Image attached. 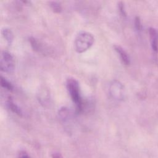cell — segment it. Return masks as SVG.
<instances>
[{"label":"cell","mask_w":158,"mask_h":158,"mask_svg":"<svg viewBox=\"0 0 158 158\" xmlns=\"http://www.w3.org/2000/svg\"><path fill=\"white\" fill-rule=\"evenodd\" d=\"M66 86L69 95L75 105L77 112H81L83 110V103L81 96L78 81L73 78H68L66 82Z\"/></svg>","instance_id":"1"},{"label":"cell","mask_w":158,"mask_h":158,"mask_svg":"<svg viewBox=\"0 0 158 158\" xmlns=\"http://www.w3.org/2000/svg\"><path fill=\"white\" fill-rule=\"evenodd\" d=\"M94 38L89 32L81 31L76 36L74 41L75 51L78 53H82L87 51L93 44Z\"/></svg>","instance_id":"2"},{"label":"cell","mask_w":158,"mask_h":158,"mask_svg":"<svg viewBox=\"0 0 158 158\" xmlns=\"http://www.w3.org/2000/svg\"><path fill=\"white\" fill-rule=\"evenodd\" d=\"M109 93L110 97L117 101H122L125 96V89L123 84L117 80H113L109 85Z\"/></svg>","instance_id":"3"},{"label":"cell","mask_w":158,"mask_h":158,"mask_svg":"<svg viewBox=\"0 0 158 158\" xmlns=\"http://www.w3.org/2000/svg\"><path fill=\"white\" fill-rule=\"evenodd\" d=\"M0 68L1 71L6 73H12L15 69V60L10 53L2 51L1 54Z\"/></svg>","instance_id":"4"},{"label":"cell","mask_w":158,"mask_h":158,"mask_svg":"<svg viewBox=\"0 0 158 158\" xmlns=\"http://www.w3.org/2000/svg\"><path fill=\"white\" fill-rule=\"evenodd\" d=\"M149 35L152 49L154 52H158V30L150 27L149 28Z\"/></svg>","instance_id":"5"},{"label":"cell","mask_w":158,"mask_h":158,"mask_svg":"<svg viewBox=\"0 0 158 158\" xmlns=\"http://www.w3.org/2000/svg\"><path fill=\"white\" fill-rule=\"evenodd\" d=\"M114 48L116 52L119 56L120 59L123 62V64H124L126 65H129L130 63V59L128 54L126 52V51L121 46L118 45H115Z\"/></svg>","instance_id":"6"},{"label":"cell","mask_w":158,"mask_h":158,"mask_svg":"<svg viewBox=\"0 0 158 158\" xmlns=\"http://www.w3.org/2000/svg\"><path fill=\"white\" fill-rule=\"evenodd\" d=\"M7 106H8V107L9 108V109L14 113L16 114L17 115H19V116H22V109L20 108V107L17 105L14 100L10 98L9 97L8 100H7Z\"/></svg>","instance_id":"7"},{"label":"cell","mask_w":158,"mask_h":158,"mask_svg":"<svg viewBox=\"0 0 158 158\" xmlns=\"http://www.w3.org/2000/svg\"><path fill=\"white\" fill-rule=\"evenodd\" d=\"M1 33L4 37V38L6 40V42L9 45H10L12 43L13 40H14V35L12 31L7 28H2L1 30Z\"/></svg>","instance_id":"8"},{"label":"cell","mask_w":158,"mask_h":158,"mask_svg":"<svg viewBox=\"0 0 158 158\" xmlns=\"http://www.w3.org/2000/svg\"><path fill=\"white\" fill-rule=\"evenodd\" d=\"M29 42L30 43V45L32 47V48L36 51H38L39 52H42V51L43 50V46L41 45V44L40 43V42L37 40L34 37H30L29 38Z\"/></svg>","instance_id":"9"},{"label":"cell","mask_w":158,"mask_h":158,"mask_svg":"<svg viewBox=\"0 0 158 158\" xmlns=\"http://www.w3.org/2000/svg\"><path fill=\"white\" fill-rule=\"evenodd\" d=\"M1 85L2 88L9 91H12L14 88L12 83L2 76H1Z\"/></svg>","instance_id":"10"},{"label":"cell","mask_w":158,"mask_h":158,"mask_svg":"<svg viewBox=\"0 0 158 158\" xmlns=\"http://www.w3.org/2000/svg\"><path fill=\"white\" fill-rule=\"evenodd\" d=\"M50 6L52 10L56 13H60L62 10V7L60 4L56 1L50 2Z\"/></svg>","instance_id":"11"},{"label":"cell","mask_w":158,"mask_h":158,"mask_svg":"<svg viewBox=\"0 0 158 158\" xmlns=\"http://www.w3.org/2000/svg\"><path fill=\"white\" fill-rule=\"evenodd\" d=\"M118 9L120 14L123 17H125L127 16V13H126V11H125L124 3L122 1H119L118 2Z\"/></svg>","instance_id":"12"},{"label":"cell","mask_w":158,"mask_h":158,"mask_svg":"<svg viewBox=\"0 0 158 158\" xmlns=\"http://www.w3.org/2000/svg\"><path fill=\"white\" fill-rule=\"evenodd\" d=\"M135 28L136 29V30L138 31H140L142 28V25H141V20H140V18L139 17H136L135 18Z\"/></svg>","instance_id":"13"},{"label":"cell","mask_w":158,"mask_h":158,"mask_svg":"<svg viewBox=\"0 0 158 158\" xmlns=\"http://www.w3.org/2000/svg\"><path fill=\"white\" fill-rule=\"evenodd\" d=\"M18 158H30L27 152L24 151H20L18 154Z\"/></svg>","instance_id":"14"},{"label":"cell","mask_w":158,"mask_h":158,"mask_svg":"<svg viewBox=\"0 0 158 158\" xmlns=\"http://www.w3.org/2000/svg\"><path fill=\"white\" fill-rule=\"evenodd\" d=\"M52 158H63L62 156L60 153H59V152L53 153L52 154Z\"/></svg>","instance_id":"15"}]
</instances>
